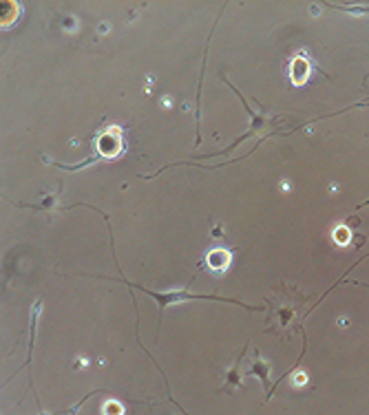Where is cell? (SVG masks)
I'll return each mask as SVG.
<instances>
[{
    "label": "cell",
    "instance_id": "6da1fadb",
    "mask_svg": "<svg viewBox=\"0 0 369 415\" xmlns=\"http://www.w3.org/2000/svg\"><path fill=\"white\" fill-rule=\"evenodd\" d=\"M248 375H257L259 380H261L263 389H266V395L270 398V362H266L261 356H259V351L254 349V362L248 367V371H245Z\"/></svg>",
    "mask_w": 369,
    "mask_h": 415
},
{
    "label": "cell",
    "instance_id": "7a4b0ae2",
    "mask_svg": "<svg viewBox=\"0 0 369 415\" xmlns=\"http://www.w3.org/2000/svg\"><path fill=\"white\" fill-rule=\"evenodd\" d=\"M228 263H230V254L226 252V249H212V252L208 254V265L217 272H224L226 267H228Z\"/></svg>",
    "mask_w": 369,
    "mask_h": 415
},
{
    "label": "cell",
    "instance_id": "3957f363",
    "mask_svg": "<svg viewBox=\"0 0 369 415\" xmlns=\"http://www.w3.org/2000/svg\"><path fill=\"white\" fill-rule=\"evenodd\" d=\"M241 356H243V353H241ZM241 356H239V360L234 362L232 369L228 371V375H226V386L221 391H232V389H239V386H241V378H243V375H241V371H239Z\"/></svg>",
    "mask_w": 369,
    "mask_h": 415
}]
</instances>
